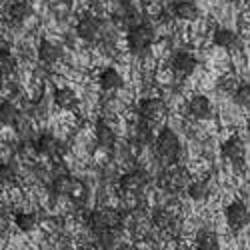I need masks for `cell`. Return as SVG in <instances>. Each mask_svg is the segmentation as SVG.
Segmentation results:
<instances>
[{"mask_svg": "<svg viewBox=\"0 0 250 250\" xmlns=\"http://www.w3.org/2000/svg\"><path fill=\"white\" fill-rule=\"evenodd\" d=\"M154 150H156V156L164 162V164H176L180 154H182V144H180V138L178 134L168 128V126H164L156 138H154Z\"/></svg>", "mask_w": 250, "mask_h": 250, "instance_id": "6da1fadb", "label": "cell"}, {"mask_svg": "<svg viewBox=\"0 0 250 250\" xmlns=\"http://www.w3.org/2000/svg\"><path fill=\"white\" fill-rule=\"evenodd\" d=\"M154 44V28L150 24L136 22L128 28L126 32V46L132 54H142L146 52Z\"/></svg>", "mask_w": 250, "mask_h": 250, "instance_id": "7a4b0ae2", "label": "cell"}, {"mask_svg": "<svg viewBox=\"0 0 250 250\" xmlns=\"http://www.w3.org/2000/svg\"><path fill=\"white\" fill-rule=\"evenodd\" d=\"M84 224L90 230H102V228H122L124 224V216L112 208H94L88 210L84 216Z\"/></svg>", "mask_w": 250, "mask_h": 250, "instance_id": "3957f363", "label": "cell"}, {"mask_svg": "<svg viewBox=\"0 0 250 250\" xmlns=\"http://www.w3.org/2000/svg\"><path fill=\"white\" fill-rule=\"evenodd\" d=\"M158 184L166 192H178V190L186 188V184H188V172L184 168H180V166L170 164V168L160 174Z\"/></svg>", "mask_w": 250, "mask_h": 250, "instance_id": "277c9868", "label": "cell"}, {"mask_svg": "<svg viewBox=\"0 0 250 250\" xmlns=\"http://www.w3.org/2000/svg\"><path fill=\"white\" fill-rule=\"evenodd\" d=\"M224 218H226V224L230 226L232 230H242V228L250 222V210L246 208L244 202L232 200L224 208Z\"/></svg>", "mask_w": 250, "mask_h": 250, "instance_id": "5b68a950", "label": "cell"}, {"mask_svg": "<svg viewBox=\"0 0 250 250\" xmlns=\"http://www.w3.org/2000/svg\"><path fill=\"white\" fill-rule=\"evenodd\" d=\"M136 114L148 122H156L166 114V104L162 102V98H156V96L142 98L136 106Z\"/></svg>", "mask_w": 250, "mask_h": 250, "instance_id": "8992f818", "label": "cell"}, {"mask_svg": "<svg viewBox=\"0 0 250 250\" xmlns=\"http://www.w3.org/2000/svg\"><path fill=\"white\" fill-rule=\"evenodd\" d=\"M100 32H102V24L96 16L86 14L76 22V34L80 40H84V42H96L100 38Z\"/></svg>", "mask_w": 250, "mask_h": 250, "instance_id": "52a82bcc", "label": "cell"}, {"mask_svg": "<svg viewBox=\"0 0 250 250\" xmlns=\"http://www.w3.org/2000/svg\"><path fill=\"white\" fill-rule=\"evenodd\" d=\"M196 66H198V60H196V56H194L192 52H188V50H178V52H174L172 58H170V68H172L176 74H180V76H190V74L196 70Z\"/></svg>", "mask_w": 250, "mask_h": 250, "instance_id": "ba28073f", "label": "cell"}, {"mask_svg": "<svg viewBox=\"0 0 250 250\" xmlns=\"http://www.w3.org/2000/svg\"><path fill=\"white\" fill-rule=\"evenodd\" d=\"M188 114L194 120H206L212 116V104L210 98L204 96V94H194L188 100Z\"/></svg>", "mask_w": 250, "mask_h": 250, "instance_id": "9c48e42d", "label": "cell"}, {"mask_svg": "<svg viewBox=\"0 0 250 250\" xmlns=\"http://www.w3.org/2000/svg\"><path fill=\"white\" fill-rule=\"evenodd\" d=\"M148 182V176L144 170H130L126 174H122L120 180H118V186L120 190L124 192H138L144 188V184Z\"/></svg>", "mask_w": 250, "mask_h": 250, "instance_id": "30bf717a", "label": "cell"}, {"mask_svg": "<svg viewBox=\"0 0 250 250\" xmlns=\"http://www.w3.org/2000/svg\"><path fill=\"white\" fill-rule=\"evenodd\" d=\"M212 44L218 48H224V50H234L240 46V38L230 28H216L212 32Z\"/></svg>", "mask_w": 250, "mask_h": 250, "instance_id": "8fae6325", "label": "cell"}, {"mask_svg": "<svg viewBox=\"0 0 250 250\" xmlns=\"http://www.w3.org/2000/svg\"><path fill=\"white\" fill-rule=\"evenodd\" d=\"M6 16L14 24H22L26 18L32 16V4L28 0H12L6 8Z\"/></svg>", "mask_w": 250, "mask_h": 250, "instance_id": "7c38bea8", "label": "cell"}, {"mask_svg": "<svg viewBox=\"0 0 250 250\" xmlns=\"http://www.w3.org/2000/svg\"><path fill=\"white\" fill-rule=\"evenodd\" d=\"M220 152L226 160H230V162H240L244 158V152H246V146H244V142L238 138V136H230L228 140L222 142V146H220Z\"/></svg>", "mask_w": 250, "mask_h": 250, "instance_id": "4fadbf2b", "label": "cell"}, {"mask_svg": "<svg viewBox=\"0 0 250 250\" xmlns=\"http://www.w3.org/2000/svg\"><path fill=\"white\" fill-rule=\"evenodd\" d=\"M94 132H96V142H98L100 148H104V150H112L114 148V144H116V132L112 130V126H110L108 122L98 120Z\"/></svg>", "mask_w": 250, "mask_h": 250, "instance_id": "5bb4252c", "label": "cell"}, {"mask_svg": "<svg viewBox=\"0 0 250 250\" xmlns=\"http://www.w3.org/2000/svg\"><path fill=\"white\" fill-rule=\"evenodd\" d=\"M58 146H60V142L56 140V136H52L48 132L40 134L34 140V152L38 156H56L58 154Z\"/></svg>", "mask_w": 250, "mask_h": 250, "instance_id": "9a60e30c", "label": "cell"}, {"mask_svg": "<svg viewBox=\"0 0 250 250\" xmlns=\"http://www.w3.org/2000/svg\"><path fill=\"white\" fill-rule=\"evenodd\" d=\"M172 12L178 20H184V22H194V20L200 16V8L196 2H192V0H178L172 8Z\"/></svg>", "mask_w": 250, "mask_h": 250, "instance_id": "2e32d148", "label": "cell"}, {"mask_svg": "<svg viewBox=\"0 0 250 250\" xmlns=\"http://www.w3.org/2000/svg\"><path fill=\"white\" fill-rule=\"evenodd\" d=\"M50 190L56 196H70L76 190V180L70 174H56L50 182Z\"/></svg>", "mask_w": 250, "mask_h": 250, "instance_id": "e0dca14e", "label": "cell"}, {"mask_svg": "<svg viewBox=\"0 0 250 250\" xmlns=\"http://www.w3.org/2000/svg\"><path fill=\"white\" fill-rule=\"evenodd\" d=\"M122 74L116 70V68H112V66H106L100 74H98V86L102 88V90H106V92H110V90H116V88H120L122 86Z\"/></svg>", "mask_w": 250, "mask_h": 250, "instance_id": "ac0fdd59", "label": "cell"}, {"mask_svg": "<svg viewBox=\"0 0 250 250\" xmlns=\"http://www.w3.org/2000/svg\"><path fill=\"white\" fill-rule=\"evenodd\" d=\"M52 100H54L56 106L62 108V110H72L76 104H78L76 92H74L72 88H68V86H60V88H56L54 94H52Z\"/></svg>", "mask_w": 250, "mask_h": 250, "instance_id": "d6986e66", "label": "cell"}, {"mask_svg": "<svg viewBox=\"0 0 250 250\" xmlns=\"http://www.w3.org/2000/svg\"><path fill=\"white\" fill-rule=\"evenodd\" d=\"M38 58L40 62H44V64H56V62L62 58V48L50 40H42V42L38 44Z\"/></svg>", "mask_w": 250, "mask_h": 250, "instance_id": "ffe728a7", "label": "cell"}, {"mask_svg": "<svg viewBox=\"0 0 250 250\" xmlns=\"http://www.w3.org/2000/svg\"><path fill=\"white\" fill-rule=\"evenodd\" d=\"M186 194H188V198L194 202H202L210 196V184H208V180H204V178L192 180V182L186 184Z\"/></svg>", "mask_w": 250, "mask_h": 250, "instance_id": "44dd1931", "label": "cell"}, {"mask_svg": "<svg viewBox=\"0 0 250 250\" xmlns=\"http://www.w3.org/2000/svg\"><path fill=\"white\" fill-rule=\"evenodd\" d=\"M196 248H202V250H218L220 248V242H218V234L210 228H202V230L196 232Z\"/></svg>", "mask_w": 250, "mask_h": 250, "instance_id": "7402d4cb", "label": "cell"}, {"mask_svg": "<svg viewBox=\"0 0 250 250\" xmlns=\"http://www.w3.org/2000/svg\"><path fill=\"white\" fill-rule=\"evenodd\" d=\"M120 228H102V230H94V238H96V246L100 248H114L120 234H118Z\"/></svg>", "mask_w": 250, "mask_h": 250, "instance_id": "603a6c76", "label": "cell"}, {"mask_svg": "<svg viewBox=\"0 0 250 250\" xmlns=\"http://www.w3.org/2000/svg\"><path fill=\"white\" fill-rule=\"evenodd\" d=\"M20 118V110L16 108V104L10 100H2L0 102V124L4 126H14Z\"/></svg>", "mask_w": 250, "mask_h": 250, "instance_id": "cb8c5ba5", "label": "cell"}, {"mask_svg": "<svg viewBox=\"0 0 250 250\" xmlns=\"http://www.w3.org/2000/svg\"><path fill=\"white\" fill-rule=\"evenodd\" d=\"M132 140H134L136 144H144V146L154 142V132H152L150 126H148V120L142 118V122L134 124V126H132Z\"/></svg>", "mask_w": 250, "mask_h": 250, "instance_id": "d4e9b609", "label": "cell"}, {"mask_svg": "<svg viewBox=\"0 0 250 250\" xmlns=\"http://www.w3.org/2000/svg\"><path fill=\"white\" fill-rule=\"evenodd\" d=\"M36 224H38L36 212L22 210V212H16V214H14V226L18 228L20 232H30V230H34Z\"/></svg>", "mask_w": 250, "mask_h": 250, "instance_id": "484cf974", "label": "cell"}, {"mask_svg": "<svg viewBox=\"0 0 250 250\" xmlns=\"http://www.w3.org/2000/svg\"><path fill=\"white\" fill-rule=\"evenodd\" d=\"M18 66L16 56L8 50V48H0V78L2 76H10Z\"/></svg>", "mask_w": 250, "mask_h": 250, "instance_id": "4316f807", "label": "cell"}, {"mask_svg": "<svg viewBox=\"0 0 250 250\" xmlns=\"http://www.w3.org/2000/svg\"><path fill=\"white\" fill-rule=\"evenodd\" d=\"M18 178V168L14 162H0V184L2 186H8V184H14Z\"/></svg>", "mask_w": 250, "mask_h": 250, "instance_id": "83f0119b", "label": "cell"}, {"mask_svg": "<svg viewBox=\"0 0 250 250\" xmlns=\"http://www.w3.org/2000/svg\"><path fill=\"white\" fill-rule=\"evenodd\" d=\"M152 222L158 228H170L172 222H174V216L168 210H164V208H156V210L152 212Z\"/></svg>", "mask_w": 250, "mask_h": 250, "instance_id": "f1b7e54d", "label": "cell"}, {"mask_svg": "<svg viewBox=\"0 0 250 250\" xmlns=\"http://www.w3.org/2000/svg\"><path fill=\"white\" fill-rule=\"evenodd\" d=\"M234 100L238 104H242L244 108H250V82H246V84H240L234 92Z\"/></svg>", "mask_w": 250, "mask_h": 250, "instance_id": "f546056e", "label": "cell"}, {"mask_svg": "<svg viewBox=\"0 0 250 250\" xmlns=\"http://www.w3.org/2000/svg\"><path fill=\"white\" fill-rule=\"evenodd\" d=\"M60 2H70V0H60Z\"/></svg>", "mask_w": 250, "mask_h": 250, "instance_id": "4dcf8cb0", "label": "cell"}]
</instances>
